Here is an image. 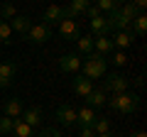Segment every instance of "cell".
Returning a JSON list of instances; mask_svg holds the SVG:
<instances>
[{
	"instance_id": "cell-1",
	"label": "cell",
	"mask_w": 147,
	"mask_h": 137,
	"mask_svg": "<svg viewBox=\"0 0 147 137\" xmlns=\"http://www.w3.org/2000/svg\"><path fill=\"white\" fill-rule=\"evenodd\" d=\"M105 105L113 108L115 113L120 115H132L140 105V95L137 93H130V91H123V93H113L108 100H105Z\"/></svg>"
},
{
	"instance_id": "cell-2",
	"label": "cell",
	"mask_w": 147,
	"mask_h": 137,
	"mask_svg": "<svg viewBox=\"0 0 147 137\" xmlns=\"http://www.w3.org/2000/svg\"><path fill=\"white\" fill-rule=\"evenodd\" d=\"M105 66H108V59L100 56V54H88L86 56V61H81V68H84V76L86 79H100V76H105Z\"/></svg>"
},
{
	"instance_id": "cell-3",
	"label": "cell",
	"mask_w": 147,
	"mask_h": 137,
	"mask_svg": "<svg viewBox=\"0 0 147 137\" xmlns=\"http://www.w3.org/2000/svg\"><path fill=\"white\" fill-rule=\"evenodd\" d=\"M52 34H54V32H52V27H49V25L37 22V25H32L30 30L22 34V37H25L30 44H44V42H49V39H52Z\"/></svg>"
},
{
	"instance_id": "cell-4",
	"label": "cell",
	"mask_w": 147,
	"mask_h": 137,
	"mask_svg": "<svg viewBox=\"0 0 147 137\" xmlns=\"http://www.w3.org/2000/svg\"><path fill=\"white\" fill-rule=\"evenodd\" d=\"M127 88H130V79H125L123 74H108L100 86V91H105V93H123Z\"/></svg>"
},
{
	"instance_id": "cell-5",
	"label": "cell",
	"mask_w": 147,
	"mask_h": 137,
	"mask_svg": "<svg viewBox=\"0 0 147 137\" xmlns=\"http://www.w3.org/2000/svg\"><path fill=\"white\" fill-rule=\"evenodd\" d=\"M59 37L66 39V42H76L81 37V27L76 20H61L59 22Z\"/></svg>"
},
{
	"instance_id": "cell-6",
	"label": "cell",
	"mask_w": 147,
	"mask_h": 137,
	"mask_svg": "<svg viewBox=\"0 0 147 137\" xmlns=\"http://www.w3.org/2000/svg\"><path fill=\"white\" fill-rule=\"evenodd\" d=\"M105 22H108V27H110L113 32H118V30H127V27H130V20H127V17L120 12V7L110 10L108 17H105Z\"/></svg>"
},
{
	"instance_id": "cell-7",
	"label": "cell",
	"mask_w": 147,
	"mask_h": 137,
	"mask_svg": "<svg viewBox=\"0 0 147 137\" xmlns=\"http://www.w3.org/2000/svg\"><path fill=\"white\" fill-rule=\"evenodd\" d=\"M15 74H17V64L15 61H3V64H0V88L12 86Z\"/></svg>"
},
{
	"instance_id": "cell-8",
	"label": "cell",
	"mask_w": 147,
	"mask_h": 137,
	"mask_svg": "<svg viewBox=\"0 0 147 137\" xmlns=\"http://www.w3.org/2000/svg\"><path fill=\"white\" fill-rule=\"evenodd\" d=\"M61 20H66V10H64L61 5H49L47 10H44V15H42V22L44 25H59Z\"/></svg>"
},
{
	"instance_id": "cell-9",
	"label": "cell",
	"mask_w": 147,
	"mask_h": 137,
	"mask_svg": "<svg viewBox=\"0 0 147 137\" xmlns=\"http://www.w3.org/2000/svg\"><path fill=\"white\" fill-rule=\"evenodd\" d=\"M113 47L115 49H127L132 42H135V34H132V30L127 27V30H118V32H113Z\"/></svg>"
},
{
	"instance_id": "cell-10",
	"label": "cell",
	"mask_w": 147,
	"mask_h": 137,
	"mask_svg": "<svg viewBox=\"0 0 147 137\" xmlns=\"http://www.w3.org/2000/svg\"><path fill=\"white\" fill-rule=\"evenodd\" d=\"M71 88H74V93L79 95V98H86V95H88L91 91H93V81H91V79H86L84 74H81V76H74Z\"/></svg>"
},
{
	"instance_id": "cell-11",
	"label": "cell",
	"mask_w": 147,
	"mask_h": 137,
	"mask_svg": "<svg viewBox=\"0 0 147 137\" xmlns=\"http://www.w3.org/2000/svg\"><path fill=\"white\" fill-rule=\"evenodd\" d=\"M54 118H57L61 125H66V127L76 125V110H74V105H59L57 113H54Z\"/></svg>"
},
{
	"instance_id": "cell-12",
	"label": "cell",
	"mask_w": 147,
	"mask_h": 137,
	"mask_svg": "<svg viewBox=\"0 0 147 137\" xmlns=\"http://www.w3.org/2000/svg\"><path fill=\"white\" fill-rule=\"evenodd\" d=\"M91 3H93V0H71V3L64 7V10H66V20H76L79 15H84Z\"/></svg>"
},
{
	"instance_id": "cell-13",
	"label": "cell",
	"mask_w": 147,
	"mask_h": 137,
	"mask_svg": "<svg viewBox=\"0 0 147 137\" xmlns=\"http://www.w3.org/2000/svg\"><path fill=\"white\" fill-rule=\"evenodd\" d=\"M59 68L66 71V74H76L81 68V56L79 54H64V56L59 59Z\"/></svg>"
},
{
	"instance_id": "cell-14",
	"label": "cell",
	"mask_w": 147,
	"mask_h": 137,
	"mask_svg": "<svg viewBox=\"0 0 147 137\" xmlns=\"http://www.w3.org/2000/svg\"><path fill=\"white\" fill-rule=\"evenodd\" d=\"M96 110L93 108H88V105H84L81 110H76V125L79 127H93V122H96Z\"/></svg>"
},
{
	"instance_id": "cell-15",
	"label": "cell",
	"mask_w": 147,
	"mask_h": 137,
	"mask_svg": "<svg viewBox=\"0 0 147 137\" xmlns=\"http://www.w3.org/2000/svg\"><path fill=\"white\" fill-rule=\"evenodd\" d=\"M84 100H86V105H88V108H93V110H96V108H103V105H105L108 93H105V91H100V88H93Z\"/></svg>"
},
{
	"instance_id": "cell-16",
	"label": "cell",
	"mask_w": 147,
	"mask_h": 137,
	"mask_svg": "<svg viewBox=\"0 0 147 137\" xmlns=\"http://www.w3.org/2000/svg\"><path fill=\"white\" fill-rule=\"evenodd\" d=\"M88 27H91V32H93L96 37H108V34H110V27H108V22H105L103 15L88 20Z\"/></svg>"
},
{
	"instance_id": "cell-17",
	"label": "cell",
	"mask_w": 147,
	"mask_h": 137,
	"mask_svg": "<svg viewBox=\"0 0 147 137\" xmlns=\"http://www.w3.org/2000/svg\"><path fill=\"white\" fill-rule=\"evenodd\" d=\"M22 110H25V108H22L20 98H7L5 105H3V115H7V118H20Z\"/></svg>"
},
{
	"instance_id": "cell-18",
	"label": "cell",
	"mask_w": 147,
	"mask_h": 137,
	"mask_svg": "<svg viewBox=\"0 0 147 137\" xmlns=\"http://www.w3.org/2000/svg\"><path fill=\"white\" fill-rule=\"evenodd\" d=\"M20 120L27 122L30 127L39 125V122H42V108H25V110H22V115H20Z\"/></svg>"
},
{
	"instance_id": "cell-19",
	"label": "cell",
	"mask_w": 147,
	"mask_h": 137,
	"mask_svg": "<svg viewBox=\"0 0 147 137\" xmlns=\"http://www.w3.org/2000/svg\"><path fill=\"white\" fill-rule=\"evenodd\" d=\"M113 42H110V37H96L93 39V52L100 54V56H108L110 52H113Z\"/></svg>"
},
{
	"instance_id": "cell-20",
	"label": "cell",
	"mask_w": 147,
	"mask_h": 137,
	"mask_svg": "<svg viewBox=\"0 0 147 137\" xmlns=\"http://www.w3.org/2000/svg\"><path fill=\"white\" fill-rule=\"evenodd\" d=\"M7 25L12 27V32H20V34H25V32L32 27V20H30L27 15H15L10 22H7Z\"/></svg>"
},
{
	"instance_id": "cell-21",
	"label": "cell",
	"mask_w": 147,
	"mask_h": 137,
	"mask_svg": "<svg viewBox=\"0 0 147 137\" xmlns=\"http://www.w3.org/2000/svg\"><path fill=\"white\" fill-rule=\"evenodd\" d=\"M10 135H12V137H37V135H34V127H30L27 122H22L20 118L15 120V127H12Z\"/></svg>"
},
{
	"instance_id": "cell-22",
	"label": "cell",
	"mask_w": 147,
	"mask_h": 137,
	"mask_svg": "<svg viewBox=\"0 0 147 137\" xmlns=\"http://www.w3.org/2000/svg\"><path fill=\"white\" fill-rule=\"evenodd\" d=\"M76 49H79V54H84V56H88V54H93V34H81L79 39H76Z\"/></svg>"
},
{
	"instance_id": "cell-23",
	"label": "cell",
	"mask_w": 147,
	"mask_h": 137,
	"mask_svg": "<svg viewBox=\"0 0 147 137\" xmlns=\"http://www.w3.org/2000/svg\"><path fill=\"white\" fill-rule=\"evenodd\" d=\"M130 30H132L135 37H142V34H145V30H147V17H145V12H140V15L130 22Z\"/></svg>"
},
{
	"instance_id": "cell-24",
	"label": "cell",
	"mask_w": 147,
	"mask_h": 137,
	"mask_svg": "<svg viewBox=\"0 0 147 137\" xmlns=\"http://www.w3.org/2000/svg\"><path fill=\"white\" fill-rule=\"evenodd\" d=\"M12 37H15L12 27L5 20H0V44H12Z\"/></svg>"
},
{
	"instance_id": "cell-25",
	"label": "cell",
	"mask_w": 147,
	"mask_h": 137,
	"mask_svg": "<svg viewBox=\"0 0 147 137\" xmlns=\"http://www.w3.org/2000/svg\"><path fill=\"white\" fill-rule=\"evenodd\" d=\"M17 15V10H15V5H12V3H3V5H0V20H12V17Z\"/></svg>"
},
{
	"instance_id": "cell-26",
	"label": "cell",
	"mask_w": 147,
	"mask_h": 137,
	"mask_svg": "<svg viewBox=\"0 0 147 137\" xmlns=\"http://www.w3.org/2000/svg\"><path fill=\"white\" fill-rule=\"evenodd\" d=\"M93 132H96V135H105V132H110V120H105V118H96Z\"/></svg>"
},
{
	"instance_id": "cell-27",
	"label": "cell",
	"mask_w": 147,
	"mask_h": 137,
	"mask_svg": "<svg viewBox=\"0 0 147 137\" xmlns=\"http://www.w3.org/2000/svg\"><path fill=\"white\" fill-rule=\"evenodd\" d=\"M15 120L17 118H7V115L0 118V135H10L12 127H15Z\"/></svg>"
},
{
	"instance_id": "cell-28",
	"label": "cell",
	"mask_w": 147,
	"mask_h": 137,
	"mask_svg": "<svg viewBox=\"0 0 147 137\" xmlns=\"http://www.w3.org/2000/svg\"><path fill=\"white\" fill-rule=\"evenodd\" d=\"M120 12H123V15H125V17H127L130 22L135 20L137 15H140V10H137V7L132 5V3H123V5H120Z\"/></svg>"
},
{
	"instance_id": "cell-29",
	"label": "cell",
	"mask_w": 147,
	"mask_h": 137,
	"mask_svg": "<svg viewBox=\"0 0 147 137\" xmlns=\"http://www.w3.org/2000/svg\"><path fill=\"white\" fill-rule=\"evenodd\" d=\"M113 66H125L127 64V54L123 52V49H113Z\"/></svg>"
},
{
	"instance_id": "cell-30",
	"label": "cell",
	"mask_w": 147,
	"mask_h": 137,
	"mask_svg": "<svg viewBox=\"0 0 147 137\" xmlns=\"http://www.w3.org/2000/svg\"><path fill=\"white\" fill-rule=\"evenodd\" d=\"M93 5L98 7L100 12H110V10H115V0H93Z\"/></svg>"
},
{
	"instance_id": "cell-31",
	"label": "cell",
	"mask_w": 147,
	"mask_h": 137,
	"mask_svg": "<svg viewBox=\"0 0 147 137\" xmlns=\"http://www.w3.org/2000/svg\"><path fill=\"white\" fill-rule=\"evenodd\" d=\"M37 137H61V132H59V130H54V127H44V130L39 132Z\"/></svg>"
},
{
	"instance_id": "cell-32",
	"label": "cell",
	"mask_w": 147,
	"mask_h": 137,
	"mask_svg": "<svg viewBox=\"0 0 147 137\" xmlns=\"http://www.w3.org/2000/svg\"><path fill=\"white\" fill-rule=\"evenodd\" d=\"M84 15H86V17H88V20H93V17H100V10H98V7H96V5H93V3H91V5H88V10H86V12H84Z\"/></svg>"
},
{
	"instance_id": "cell-33",
	"label": "cell",
	"mask_w": 147,
	"mask_h": 137,
	"mask_svg": "<svg viewBox=\"0 0 147 137\" xmlns=\"http://www.w3.org/2000/svg\"><path fill=\"white\" fill-rule=\"evenodd\" d=\"M79 137H96L93 127H79Z\"/></svg>"
},
{
	"instance_id": "cell-34",
	"label": "cell",
	"mask_w": 147,
	"mask_h": 137,
	"mask_svg": "<svg viewBox=\"0 0 147 137\" xmlns=\"http://www.w3.org/2000/svg\"><path fill=\"white\" fill-rule=\"evenodd\" d=\"M127 3H132V5H135V7H137L140 12L145 10V7H147V0H127Z\"/></svg>"
},
{
	"instance_id": "cell-35",
	"label": "cell",
	"mask_w": 147,
	"mask_h": 137,
	"mask_svg": "<svg viewBox=\"0 0 147 137\" xmlns=\"http://www.w3.org/2000/svg\"><path fill=\"white\" fill-rule=\"evenodd\" d=\"M135 86H137V88H142V86H145V79H142V76H137V79H135Z\"/></svg>"
},
{
	"instance_id": "cell-36",
	"label": "cell",
	"mask_w": 147,
	"mask_h": 137,
	"mask_svg": "<svg viewBox=\"0 0 147 137\" xmlns=\"http://www.w3.org/2000/svg\"><path fill=\"white\" fill-rule=\"evenodd\" d=\"M130 137H147V135H145V132H132Z\"/></svg>"
},
{
	"instance_id": "cell-37",
	"label": "cell",
	"mask_w": 147,
	"mask_h": 137,
	"mask_svg": "<svg viewBox=\"0 0 147 137\" xmlns=\"http://www.w3.org/2000/svg\"><path fill=\"white\" fill-rule=\"evenodd\" d=\"M123 3H127V0H115V5H118V7H120V5H123Z\"/></svg>"
},
{
	"instance_id": "cell-38",
	"label": "cell",
	"mask_w": 147,
	"mask_h": 137,
	"mask_svg": "<svg viewBox=\"0 0 147 137\" xmlns=\"http://www.w3.org/2000/svg\"><path fill=\"white\" fill-rule=\"evenodd\" d=\"M96 137H113V135H110V132H105V135H96Z\"/></svg>"
}]
</instances>
